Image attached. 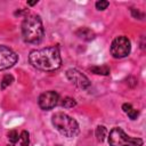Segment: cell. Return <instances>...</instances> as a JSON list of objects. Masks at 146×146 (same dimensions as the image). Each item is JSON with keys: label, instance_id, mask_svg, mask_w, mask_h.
Wrapping results in <instances>:
<instances>
[{"label": "cell", "instance_id": "obj_1", "mask_svg": "<svg viewBox=\"0 0 146 146\" xmlns=\"http://www.w3.org/2000/svg\"><path fill=\"white\" fill-rule=\"evenodd\" d=\"M29 62L36 70L52 72L60 67L62 57L58 47L54 46L38 50H32L29 55Z\"/></svg>", "mask_w": 146, "mask_h": 146}, {"label": "cell", "instance_id": "obj_2", "mask_svg": "<svg viewBox=\"0 0 146 146\" xmlns=\"http://www.w3.org/2000/svg\"><path fill=\"white\" fill-rule=\"evenodd\" d=\"M22 35L25 42L40 43L44 35L42 21L38 15H27L22 23Z\"/></svg>", "mask_w": 146, "mask_h": 146}, {"label": "cell", "instance_id": "obj_3", "mask_svg": "<svg viewBox=\"0 0 146 146\" xmlns=\"http://www.w3.org/2000/svg\"><path fill=\"white\" fill-rule=\"evenodd\" d=\"M51 123L55 127V129L65 137L72 138L79 135L80 129L78 122L73 117L63 112H56L51 116Z\"/></svg>", "mask_w": 146, "mask_h": 146}, {"label": "cell", "instance_id": "obj_4", "mask_svg": "<svg viewBox=\"0 0 146 146\" xmlns=\"http://www.w3.org/2000/svg\"><path fill=\"white\" fill-rule=\"evenodd\" d=\"M108 144L110 146H143L144 140L141 138L130 137L121 128L115 127L110 131Z\"/></svg>", "mask_w": 146, "mask_h": 146}, {"label": "cell", "instance_id": "obj_5", "mask_svg": "<svg viewBox=\"0 0 146 146\" xmlns=\"http://www.w3.org/2000/svg\"><path fill=\"white\" fill-rule=\"evenodd\" d=\"M110 51H111V55L114 58H123V57H127L130 54V51H131L130 40L127 36H124V35L116 36L112 41V43H111Z\"/></svg>", "mask_w": 146, "mask_h": 146}, {"label": "cell", "instance_id": "obj_6", "mask_svg": "<svg viewBox=\"0 0 146 146\" xmlns=\"http://www.w3.org/2000/svg\"><path fill=\"white\" fill-rule=\"evenodd\" d=\"M18 60L17 54L10 48L0 44V71L13 67Z\"/></svg>", "mask_w": 146, "mask_h": 146}, {"label": "cell", "instance_id": "obj_7", "mask_svg": "<svg viewBox=\"0 0 146 146\" xmlns=\"http://www.w3.org/2000/svg\"><path fill=\"white\" fill-rule=\"evenodd\" d=\"M58 100H59L58 92H56L54 90H49V91L42 92L39 96L38 103H39L40 108H42L44 111H49V110H52L58 104Z\"/></svg>", "mask_w": 146, "mask_h": 146}, {"label": "cell", "instance_id": "obj_8", "mask_svg": "<svg viewBox=\"0 0 146 146\" xmlns=\"http://www.w3.org/2000/svg\"><path fill=\"white\" fill-rule=\"evenodd\" d=\"M66 78L80 89H88L90 87L89 79L76 68H70L66 71Z\"/></svg>", "mask_w": 146, "mask_h": 146}, {"label": "cell", "instance_id": "obj_9", "mask_svg": "<svg viewBox=\"0 0 146 146\" xmlns=\"http://www.w3.org/2000/svg\"><path fill=\"white\" fill-rule=\"evenodd\" d=\"M75 34L78 38H80L84 41H90L95 38V32L92 30H90L89 27H80L79 30H76Z\"/></svg>", "mask_w": 146, "mask_h": 146}, {"label": "cell", "instance_id": "obj_10", "mask_svg": "<svg viewBox=\"0 0 146 146\" xmlns=\"http://www.w3.org/2000/svg\"><path fill=\"white\" fill-rule=\"evenodd\" d=\"M94 74L98 75H108L110 74V67L107 65H102V66H92L89 68Z\"/></svg>", "mask_w": 146, "mask_h": 146}, {"label": "cell", "instance_id": "obj_11", "mask_svg": "<svg viewBox=\"0 0 146 146\" xmlns=\"http://www.w3.org/2000/svg\"><path fill=\"white\" fill-rule=\"evenodd\" d=\"M95 136H96V139L98 141H100V143L104 141L105 138H106V136H107V129H106V127L98 125L96 128V130H95Z\"/></svg>", "mask_w": 146, "mask_h": 146}, {"label": "cell", "instance_id": "obj_12", "mask_svg": "<svg viewBox=\"0 0 146 146\" xmlns=\"http://www.w3.org/2000/svg\"><path fill=\"white\" fill-rule=\"evenodd\" d=\"M13 82H14V76H13L11 74H6V75H3L2 80H1V83H0L1 90H3V89H6L7 87H9Z\"/></svg>", "mask_w": 146, "mask_h": 146}, {"label": "cell", "instance_id": "obj_13", "mask_svg": "<svg viewBox=\"0 0 146 146\" xmlns=\"http://www.w3.org/2000/svg\"><path fill=\"white\" fill-rule=\"evenodd\" d=\"M76 105V102L75 99L71 98V97H64L60 102V106L64 107V108H72Z\"/></svg>", "mask_w": 146, "mask_h": 146}, {"label": "cell", "instance_id": "obj_14", "mask_svg": "<svg viewBox=\"0 0 146 146\" xmlns=\"http://www.w3.org/2000/svg\"><path fill=\"white\" fill-rule=\"evenodd\" d=\"M19 143L21 146H29L30 145V133L26 130H23L19 135Z\"/></svg>", "mask_w": 146, "mask_h": 146}, {"label": "cell", "instance_id": "obj_15", "mask_svg": "<svg viewBox=\"0 0 146 146\" xmlns=\"http://www.w3.org/2000/svg\"><path fill=\"white\" fill-rule=\"evenodd\" d=\"M7 136H8V139L10 141V144H14L15 145V143L19 140V136H18V132L16 130H10L7 133Z\"/></svg>", "mask_w": 146, "mask_h": 146}, {"label": "cell", "instance_id": "obj_16", "mask_svg": "<svg viewBox=\"0 0 146 146\" xmlns=\"http://www.w3.org/2000/svg\"><path fill=\"white\" fill-rule=\"evenodd\" d=\"M108 5H110V2L106 1V0H98V1L95 3V6H96V8H97L98 10H105V9L108 7Z\"/></svg>", "mask_w": 146, "mask_h": 146}, {"label": "cell", "instance_id": "obj_17", "mask_svg": "<svg viewBox=\"0 0 146 146\" xmlns=\"http://www.w3.org/2000/svg\"><path fill=\"white\" fill-rule=\"evenodd\" d=\"M130 11H131V15H132V17H133V18H137V19H143V18L145 17L144 13H141L139 9L131 8V9H130Z\"/></svg>", "mask_w": 146, "mask_h": 146}, {"label": "cell", "instance_id": "obj_18", "mask_svg": "<svg viewBox=\"0 0 146 146\" xmlns=\"http://www.w3.org/2000/svg\"><path fill=\"white\" fill-rule=\"evenodd\" d=\"M127 115H128V116H129L131 120H136V119L138 117V115H139V112L132 107V108H131V110H130V111L127 113Z\"/></svg>", "mask_w": 146, "mask_h": 146}, {"label": "cell", "instance_id": "obj_19", "mask_svg": "<svg viewBox=\"0 0 146 146\" xmlns=\"http://www.w3.org/2000/svg\"><path fill=\"white\" fill-rule=\"evenodd\" d=\"M27 14H29V9H18L17 11H15V15L17 16H21V15H25V17L27 16Z\"/></svg>", "mask_w": 146, "mask_h": 146}, {"label": "cell", "instance_id": "obj_20", "mask_svg": "<svg viewBox=\"0 0 146 146\" xmlns=\"http://www.w3.org/2000/svg\"><path fill=\"white\" fill-rule=\"evenodd\" d=\"M131 108H132L131 104H128V103H125V104H123V105H122V110H123V112H124L125 114H127V113H128V112H129Z\"/></svg>", "mask_w": 146, "mask_h": 146}, {"label": "cell", "instance_id": "obj_21", "mask_svg": "<svg viewBox=\"0 0 146 146\" xmlns=\"http://www.w3.org/2000/svg\"><path fill=\"white\" fill-rule=\"evenodd\" d=\"M35 3H38V0H35V1H29V2H27L29 6H33V5H35Z\"/></svg>", "mask_w": 146, "mask_h": 146}, {"label": "cell", "instance_id": "obj_22", "mask_svg": "<svg viewBox=\"0 0 146 146\" xmlns=\"http://www.w3.org/2000/svg\"><path fill=\"white\" fill-rule=\"evenodd\" d=\"M7 146H14V144H8Z\"/></svg>", "mask_w": 146, "mask_h": 146}, {"label": "cell", "instance_id": "obj_23", "mask_svg": "<svg viewBox=\"0 0 146 146\" xmlns=\"http://www.w3.org/2000/svg\"><path fill=\"white\" fill-rule=\"evenodd\" d=\"M56 146H62V145H56Z\"/></svg>", "mask_w": 146, "mask_h": 146}]
</instances>
